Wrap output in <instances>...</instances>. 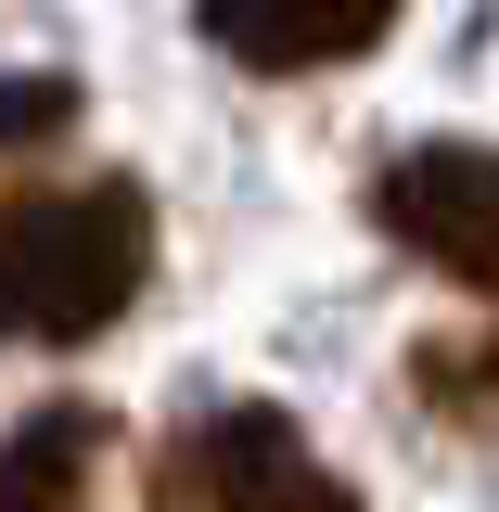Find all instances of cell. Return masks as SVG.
Wrapping results in <instances>:
<instances>
[{"instance_id": "1", "label": "cell", "mask_w": 499, "mask_h": 512, "mask_svg": "<svg viewBox=\"0 0 499 512\" xmlns=\"http://www.w3.org/2000/svg\"><path fill=\"white\" fill-rule=\"evenodd\" d=\"M154 282V192L77 180L0 205V346H90Z\"/></svg>"}, {"instance_id": "2", "label": "cell", "mask_w": 499, "mask_h": 512, "mask_svg": "<svg viewBox=\"0 0 499 512\" xmlns=\"http://www.w3.org/2000/svg\"><path fill=\"white\" fill-rule=\"evenodd\" d=\"M372 218L397 256L448 269L461 295L499 308V141H410L372 167Z\"/></svg>"}, {"instance_id": "3", "label": "cell", "mask_w": 499, "mask_h": 512, "mask_svg": "<svg viewBox=\"0 0 499 512\" xmlns=\"http://www.w3.org/2000/svg\"><path fill=\"white\" fill-rule=\"evenodd\" d=\"M154 500H192V512H295V500H346V474L320 461L269 397H231V410H192L180 436L154 448V474H141Z\"/></svg>"}, {"instance_id": "4", "label": "cell", "mask_w": 499, "mask_h": 512, "mask_svg": "<svg viewBox=\"0 0 499 512\" xmlns=\"http://www.w3.org/2000/svg\"><path fill=\"white\" fill-rule=\"evenodd\" d=\"M397 13H410V0H192V26L244 64V77H320V64H359V52H384Z\"/></svg>"}, {"instance_id": "5", "label": "cell", "mask_w": 499, "mask_h": 512, "mask_svg": "<svg viewBox=\"0 0 499 512\" xmlns=\"http://www.w3.org/2000/svg\"><path fill=\"white\" fill-rule=\"evenodd\" d=\"M103 436H116V410H90V397H52V410H26V423L0 436V512L77 500V487L103 474Z\"/></svg>"}, {"instance_id": "6", "label": "cell", "mask_w": 499, "mask_h": 512, "mask_svg": "<svg viewBox=\"0 0 499 512\" xmlns=\"http://www.w3.org/2000/svg\"><path fill=\"white\" fill-rule=\"evenodd\" d=\"M410 397L448 436H499V320H461V333H423L410 346Z\"/></svg>"}, {"instance_id": "7", "label": "cell", "mask_w": 499, "mask_h": 512, "mask_svg": "<svg viewBox=\"0 0 499 512\" xmlns=\"http://www.w3.org/2000/svg\"><path fill=\"white\" fill-rule=\"evenodd\" d=\"M64 128H77V77H52V64L0 77V167H13V154H52Z\"/></svg>"}]
</instances>
